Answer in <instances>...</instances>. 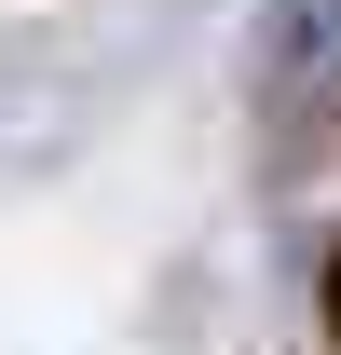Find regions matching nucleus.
Here are the masks:
<instances>
[{"mask_svg": "<svg viewBox=\"0 0 341 355\" xmlns=\"http://www.w3.org/2000/svg\"><path fill=\"white\" fill-rule=\"evenodd\" d=\"M328 314H341V260H328Z\"/></svg>", "mask_w": 341, "mask_h": 355, "instance_id": "f03ea898", "label": "nucleus"}, {"mask_svg": "<svg viewBox=\"0 0 341 355\" xmlns=\"http://www.w3.org/2000/svg\"><path fill=\"white\" fill-rule=\"evenodd\" d=\"M259 83L273 96H328L341 83V0H259Z\"/></svg>", "mask_w": 341, "mask_h": 355, "instance_id": "f257e3e1", "label": "nucleus"}]
</instances>
